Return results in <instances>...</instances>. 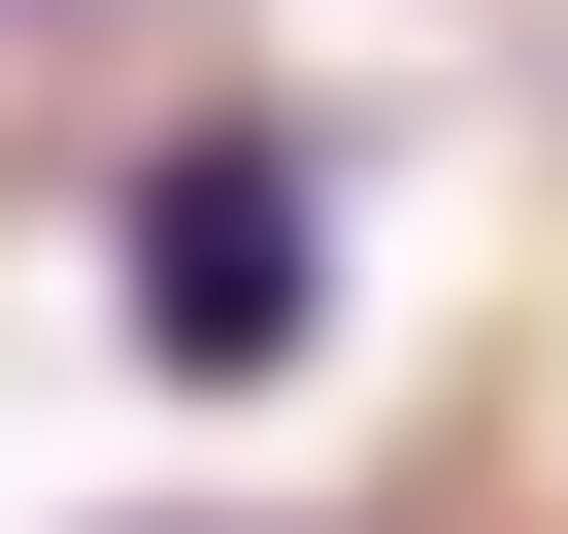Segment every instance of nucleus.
Returning a JSON list of instances; mask_svg holds the SVG:
<instances>
[{
    "label": "nucleus",
    "mask_w": 568,
    "mask_h": 534,
    "mask_svg": "<svg viewBox=\"0 0 568 534\" xmlns=\"http://www.w3.org/2000/svg\"><path fill=\"white\" fill-rule=\"evenodd\" d=\"M302 335H335V201L267 167V134H168L134 167V368L168 401H267Z\"/></svg>",
    "instance_id": "nucleus-1"
}]
</instances>
